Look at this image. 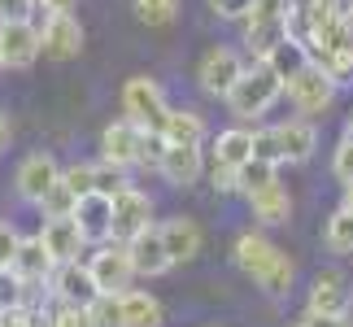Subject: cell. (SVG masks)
<instances>
[{
  "instance_id": "cell-5",
  "label": "cell",
  "mask_w": 353,
  "mask_h": 327,
  "mask_svg": "<svg viewBox=\"0 0 353 327\" xmlns=\"http://www.w3.org/2000/svg\"><path fill=\"white\" fill-rule=\"evenodd\" d=\"M336 79L323 70L319 61H310L305 70H296L288 79V101L296 105V114H327L332 101H336Z\"/></svg>"
},
{
  "instance_id": "cell-36",
  "label": "cell",
  "mask_w": 353,
  "mask_h": 327,
  "mask_svg": "<svg viewBox=\"0 0 353 327\" xmlns=\"http://www.w3.org/2000/svg\"><path fill=\"white\" fill-rule=\"evenodd\" d=\"M18 249H22V236L13 231V223H0V270H9V266H13Z\"/></svg>"
},
{
  "instance_id": "cell-17",
  "label": "cell",
  "mask_w": 353,
  "mask_h": 327,
  "mask_svg": "<svg viewBox=\"0 0 353 327\" xmlns=\"http://www.w3.org/2000/svg\"><path fill=\"white\" fill-rule=\"evenodd\" d=\"M48 293L57 297V301H65V306H92V297H97V279H92L88 266L61 262L57 270H52V279H48Z\"/></svg>"
},
{
  "instance_id": "cell-1",
  "label": "cell",
  "mask_w": 353,
  "mask_h": 327,
  "mask_svg": "<svg viewBox=\"0 0 353 327\" xmlns=\"http://www.w3.org/2000/svg\"><path fill=\"white\" fill-rule=\"evenodd\" d=\"M232 257H236V266L244 270V275L270 297V301H283V297L292 293V275H296L292 257L283 249H275L262 231H244V236H236Z\"/></svg>"
},
{
  "instance_id": "cell-45",
  "label": "cell",
  "mask_w": 353,
  "mask_h": 327,
  "mask_svg": "<svg viewBox=\"0 0 353 327\" xmlns=\"http://www.w3.org/2000/svg\"><path fill=\"white\" fill-rule=\"evenodd\" d=\"M345 210H353V184H345V201H341Z\"/></svg>"
},
{
  "instance_id": "cell-44",
  "label": "cell",
  "mask_w": 353,
  "mask_h": 327,
  "mask_svg": "<svg viewBox=\"0 0 353 327\" xmlns=\"http://www.w3.org/2000/svg\"><path fill=\"white\" fill-rule=\"evenodd\" d=\"M44 9H70V0H39Z\"/></svg>"
},
{
  "instance_id": "cell-41",
  "label": "cell",
  "mask_w": 353,
  "mask_h": 327,
  "mask_svg": "<svg viewBox=\"0 0 353 327\" xmlns=\"http://www.w3.org/2000/svg\"><path fill=\"white\" fill-rule=\"evenodd\" d=\"M253 140H257V153H262V157H275V161H279V148H275V131H253Z\"/></svg>"
},
{
  "instance_id": "cell-20",
  "label": "cell",
  "mask_w": 353,
  "mask_h": 327,
  "mask_svg": "<svg viewBox=\"0 0 353 327\" xmlns=\"http://www.w3.org/2000/svg\"><path fill=\"white\" fill-rule=\"evenodd\" d=\"M161 236H166V249L174 257V266H179V262H192V257L201 253V244H205L201 227L192 223V218H183V214L166 218V223H161Z\"/></svg>"
},
{
  "instance_id": "cell-33",
  "label": "cell",
  "mask_w": 353,
  "mask_h": 327,
  "mask_svg": "<svg viewBox=\"0 0 353 327\" xmlns=\"http://www.w3.org/2000/svg\"><path fill=\"white\" fill-rule=\"evenodd\" d=\"M61 179L74 188V197L97 192V166H65V170H61Z\"/></svg>"
},
{
  "instance_id": "cell-42",
  "label": "cell",
  "mask_w": 353,
  "mask_h": 327,
  "mask_svg": "<svg viewBox=\"0 0 353 327\" xmlns=\"http://www.w3.org/2000/svg\"><path fill=\"white\" fill-rule=\"evenodd\" d=\"M305 327H353V323H349V315H341V319H310L305 315Z\"/></svg>"
},
{
  "instance_id": "cell-32",
  "label": "cell",
  "mask_w": 353,
  "mask_h": 327,
  "mask_svg": "<svg viewBox=\"0 0 353 327\" xmlns=\"http://www.w3.org/2000/svg\"><path fill=\"white\" fill-rule=\"evenodd\" d=\"M122 188H127V170L114 166V161H105V166H97V192L105 197H118Z\"/></svg>"
},
{
  "instance_id": "cell-39",
  "label": "cell",
  "mask_w": 353,
  "mask_h": 327,
  "mask_svg": "<svg viewBox=\"0 0 353 327\" xmlns=\"http://www.w3.org/2000/svg\"><path fill=\"white\" fill-rule=\"evenodd\" d=\"M35 5H39V0H0V22H9V18H31Z\"/></svg>"
},
{
  "instance_id": "cell-29",
  "label": "cell",
  "mask_w": 353,
  "mask_h": 327,
  "mask_svg": "<svg viewBox=\"0 0 353 327\" xmlns=\"http://www.w3.org/2000/svg\"><path fill=\"white\" fill-rule=\"evenodd\" d=\"M88 315H92V327H122V293H97Z\"/></svg>"
},
{
  "instance_id": "cell-27",
  "label": "cell",
  "mask_w": 353,
  "mask_h": 327,
  "mask_svg": "<svg viewBox=\"0 0 353 327\" xmlns=\"http://www.w3.org/2000/svg\"><path fill=\"white\" fill-rule=\"evenodd\" d=\"M323 244H327V253H341V257L353 253V210L341 206L323 223Z\"/></svg>"
},
{
  "instance_id": "cell-2",
  "label": "cell",
  "mask_w": 353,
  "mask_h": 327,
  "mask_svg": "<svg viewBox=\"0 0 353 327\" xmlns=\"http://www.w3.org/2000/svg\"><path fill=\"white\" fill-rule=\"evenodd\" d=\"M283 92H288V83H283V75L275 70V66H270V61H253V66H244V75L236 79V88L227 92V109H232V118L249 122V118H262Z\"/></svg>"
},
{
  "instance_id": "cell-19",
  "label": "cell",
  "mask_w": 353,
  "mask_h": 327,
  "mask_svg": "<svg viewBox=\"0 0 353 327\" xmlns=\"http://www.w3.org/2000/svg\"><path fill=\"white\" fill-rule=\"evenodd\" d=\"M13 275H18L22 284H31V288H35V284H48L52 279V270H57V262H52V253L44 249V240H22V249H18V257H13Z\"/></svg>"
},
{
  "instance_id": "cell-22",
  "label": "cell",
  "mask_w": 353,
  "mask_h": 327,
  "mask_svg": "<svg viewBox=\"0 0 353 327\" xmlns=\"http://www.w3.org/2000/svg\"><path fill=\"white\" fill-rule=\"evenodd\" d=\"M244 39H249L253 61L270 57V48L279 39H288V13H279V18H244Z\"/></svg>"
},
{
  "instance_id": "cell-23",
  "label": "cell",
  "mask_w": 353,
  "mask_h": 327,
  "mask_svg": "<svg viewBox=\"0 0 353 327\" xmlns=\"http://www.w3.org/2000/svg\"><path fill=\"white\" fill-rule=\"evenodd\" d=\"M253 153H257V140H253V131H244V127H227V131H219V140H214V166L240 170Z\"/></svg>"
},
{
  "instance_id": "cell-40",
  "label": "cell",
  "mask_w": 353,
  "mask_h": 327,
  "mask_svg": "<svg viewBox=\"0 0 353 327\" xmlns=\"http://www.w3.org/2000/svg\"><path fill=\"white\" fill-rule=\"evenodd\" d=\"M0 327H31V306H22V310H0Z\"/></svg>"
},
{
  "instance_id": "cell-16",
  "label": "cell",
  "mask_w": 353,
  "mask_h": 327,
  "mask_svg": "<svg viewBox=\"0 0 353 327\" xmlns=\"http://www.w3.org/2000/svg\"><path fill=\"white\" fill-rule=\"evenodd\" d=\"M74 218H79V227H83L88 244H105V240H114V197H105V192H88V197H79Z\"/></svg>"
},
{
  "instance_id": "cell-37",
  "label": "cell",
  "mask_w": 353,
  "mask_h": 327,
  "mask_svg": "<svg viewBox=\"0 0 353 327\" xmlns=\"http://www.w3.org/2000/svg\"><path fill=\"white\" fill-rule=\"evenodd\" d=\"M253 5H257V0H210V9L219 13V18H227V22H240V18H249V13H253Z\"/></svg>"
},
{
  "instance_id": "cell-13",
  "label": "cell",
  "mask_w": 353,
  "mask_h": 327,
  "mask_svg": "<svg viewBox=\"0 0 353 327\" xmlns=\"http://www.w3.org/2000/svg\"><path fill=\"white\" fill-rule=\"evenodd\" d=\"M39 240H44V249L52 253V262H79V253H83V227H79L74 214H57V218H44V227H39Z\"/></svg>"
},
{
  "instance_id": "cell-28",
  "label": "cell",
  "mask_w": 353,
  "mask_h": 327,
  "mask_svg": "<svg viewBox=\"0 0 353 327\" xmlns=\"http://www.w3.org/2000/svg\"><path fill=\"white\" fill-rule=\"evenodd\" d=\"M275 170H279V161H275V157H262V153H253V157L240 166V192H244V197L262 192L266 184H275Z\"/></svg>"
},
{
  "instance_id": "cell-4",
  "label": "cell",
  "mask_w": 353,
  "mask_h": 327,
  "mask_svg": "<svg viewBox=\"0 0 353 327\" xmlns=\"http://www.w3.org/2000/svg\"><path fill=\"white\" fill-rule=\"evenodd\" d=\"M88 270L97 279V293H127L135 279V262H131V244L127 240H105L97 253L88 257Z\"/></svg>"
},
{
  "instance_id": "cell-21",
  "label": "cell",
  "mask_w": 353,
  "mask_h": 327,
  "mask_svg": "<svg viewBox=\"0 0 353 327\" xmlns=\"http://www.w3.org/2000/svg\"><path fill=\"white\" fill-rule=\"evenodd\" d=\"M249 210H253V218L262 227H283L292 218V197H288V188L275 179V184H266L262 192L249 197Z\"/></svg>"
},
{
  "instance_id": "cell-43",
  "label": "cell",
  "mask_w": 353,
  "mask_h": 327,
  "mask_svg": "<svg viewBox=\"0 0 353 327\" xmlns=\"http://www.w3.org/2000/svg\"><path fill=\"white\" fill-rule=\"evenodd\" d=\"M5 140H9V118H5V109H0V148H5Z\"/></svg>"
},
{
  "instance_id": "cell-30",
  "label": "cell",
  "mask_w": 353,
  "mask_h": 327,
  "mask_svg": "<svg viewBox=\"0 0 353 327\" xmlns=\"http://www.w3.org/2000/svg\"><path fill=\"white\" fill-rule=\"evenodd\" d=\"M179 13V0H135V18L144 26H170Z\"/></svg>"
},
{
  "instance_id": "cell-48",
  "label": "cell",
  "mask_w": 353,
  "mask_h": 327,
  "mask_svg": "<svg viewBox=\"0 0 353 327\" xmlns=\"http://www.w3.org/2000/svg\"><path fill=\"white\" fill-rule=\"evenodd\" d=\"M301 327H305V323H301Z\"/></svg>"
},
{
  "instance_id": "cell-31",
  "label": "cell",
  "mask_w": 353,
  "mask_h": 327,
  "mask_svg": "<svg viewBox=\"0 0 353 327\" xmlns=\"http://www.w3.org/2000/svg\"><path fill=\"white\" fill-rule=\"evenodd\" d=\"M74 206H79L74 188L61 179V184H57V188H52V192L44 197V206H39V210H44V218H57V214H74Z\"/></svg>"
},
{
  "instance_id": "cell-15",
  "label": "cell",
  "mask_w": 353,
  "mask_h": 327,
  "mask_svg": "<svg viewBox=\"0 0 353 327\" xmlns=\"http://www.w3.org/2000/svg\"><path fill=\"white\" fill-rule=\"evenodd\" d=\"M157 175L170 188L201 184V175H205V153H201V144H166V157H161Z\"/></svg>"
},
{
  "instance_id": "cell-46",
  "label": "cell",
  "mask_w": 353,
  "mask_h": 327,
  "mask_svg": "<svg viewBox=\"0 0 353 327\" xmlns=\"http://www.w3.org/2000/svg\"><path fill=\"white\" fill-rule=\"evenodd\" d=\"M0 70H9V61H5V48H0Z\"/></svg>"
},
{
  "instance_id": "cell-3",
  "label": "cell",
  "mask_w": 353,
  "mask_h": 327,
  "mask_svg": "<svg viewBox=\"0 0 353 327\" xmlns=\"http://www.w3.org/2000/svg\"><path fill=\"white\" fill-rule=\"evenodd\" d=\"M122 114H127L131 122H140L144 131H161V127H166L170 105H166V97H161L157 79H148V75L127 79V83H122Z\"/></svg>"
},
{
  "instance_id": "cell-10",
  "label": "cell",
  "mask_w": 353,
  "mask_h": 327,
  "mask_svg": "<svg viewBox=\"0 0 353 327\" xmlns=\"http://www.w3.org/2000/svg\"><path fill=\"white\" fill-rule=\"evenodd\" d=\"M349 284L341 270H319L314 284H310V297H305V315L310 319H341L349 315Z\"/></svg>"
},
{
  "instance_id": "cell-9",
  "label": "cell",
  "mask_w": 353,
  "mask_h": 327,
  "mask_svg": "<svg viewBox=\"0 0 353 327\" xmlns=\"http://www.w3.org/2000/svg\"><path fill=\"white\" fill-rule=\"evenodd\" d=\"M101 157L114 161V166H122V170L140 166V157H144V127L131 122V118L110 122V127L101 131Z\"/></svg>"
},
{
  "instance_id": "cell-18",
  "label": "cell",
  "mask_w": 353,
  "mask_h": 327,
  "mask_svg": "<svg viewBox=\"0 0 353 327\" xmlns=\"http://www.w3.org/2000/svg\"><path fill=\"white\" fill-rule=\"evenodd\" d=\"M275 131V148H279V161H310L314 157V148H319V131H314V122H305V118H288V122H279V127H270Z\"/></svg>"
},
{
  "instance_id": "cell-24",
  "label": "cell",
  "mask_w": 353,
  "mask_h": 327,
  "mask_svg": "<svg viewBox=\"0 0 353 327\" xmlns=\"http://www.w3.org/2000/svg\"><path fill=\"white\" fill-rule=\"evenodd\" d=\"M161 319L166 315H161V301L153 293H122V327H161Z\"/></svg>"
},
{
  "instance_id": "cell-35",
  "label": "cell",
  "mask_w": 353,
  "mask_h": 327,
  "mask_svg": "<svg viewBox=\"0 0 353 327\" xmlns=\"http://www.w3.org/2000/svg\"><path fill=\"white\" fill-rule=\"evenodd\" d=\"M332 175L341 184H353V131L336 144V157H332Z\"/></svg>"
},
{
  "instance_id": "cell-12",
  "label": "cell",
  "mask_w": 353,
  "mask_h": 327,
  "mask_svg": "<svg viewBox=\"0 0 353 327\" xmlns=\"http://www.w3.org/2000/svg\"><path fill=\"white\" fill-rule=\"evenodd\" d=\"M148 227H153V197L127 184L114 197V240H135Z\"/></svg>"
},
{
  "instance_id": "cell-6",
  "label": "cell",
  "mask_w": 353,
  "mask_h": 327,
  "mask_svg": "<svg viewBox=\"0 0 353 327\" xmlns=\"http://www.w3.org/2000/svg\"><path fill=\"white\" fill-rule=\"evenodd\" d=\"M0 48H5L9 70H26L44 52V31L31 18H9V22H0Z\"/></svg>"
},
{
  "instance_id": "cell-11",
  "label": "cell",
  "mask_w": 353,
  "mask_h": 327,
  "mask_svg": "<svg viewBox=\"0 0 353 327\" xmlns=\"http://www.w3.org/2000/svg\"><path fill=\"white\" fill-rule=\"evenodd\" d=\"M240 75H244V61L236 57L232 48H223V44H214L205 57H201V66H196V83H201V92H210V97H223V101H227V92L236 88Z\"/></svg>"
},
{
  "instance_id": "cell-7",
  "label": "cell",
  "mask_w": 353,
  "mask_h": 327,
  "mask_svg": "<svg viewBox=\"0 0 353 327\" xmlns=\"http://www.w3.org/2000/svg\"><path fill=\"white\" fill-rule=\"evenodd\" d=\"M61 184V166L52 161V153H31L18 161V175H13V188H18L22 201L31 206H44V197Z\"/></svg>"
},
{
  "instance_id": "cell-8",
  "label": "cell",
  "mask_w": 353,
  "mask_h": 327,
  "mask_svg": "<svg viewBox=\"0 0 353 327\" xmlns=\"http://www.w3.org/2000/svg\"><path fill=\"white\" fill-rule=\"evenodd\" d=\"M39 31H44V52L52 61H70L83 52V22L70 9H48Z\"/></svg>"
},
{
  "instance_id": "cell-25",
  "label": "cell",
  "mask_w": 353,
  "mask_h": 327,
  "mask_svg": "<svg viewBox=\"0 0 353 327\" xmlns=\"http://www.w3.org/2000/svg\"><path fill=\"white\" fill-rule=\"evenodd\" d=\"M262 61H270V66L283 75V83H288V79H292L296 70H305L314 57H310V44H301L296 35H288V39H279V44L270 48V57H262Z\"/></svg>"
},
{
  "instance_id": "cell-34",
  "label": "cell",
  "mask_w": 353,
  "mask_h": 327,
  "mask_svg": "<svg viewBox=\"0 0 353 327\" xmlns=\"http://www.w3.org/2000/svg\"><path fill=\"white\" fill-rule=\"evenodd\" d=\"M48 315H52V327H92L88 306H65V301H57V310H48Z\"/></svg>"
},
{
  "instance_id": "cell-26",
  "label": "cell",
  "mask_w": 353,
  "mask_h": 327,
  "mask_svg": "<svg viewBox=\"0 0 353 327\" xmlns=\"http://www.w3.org/2000/svg\"><path fill=\"white\" fill-rule=\"evenodd\" d=\"M161 135H166L170 144H205V122H201L196 109H170Z\"/></svg>"
},
{
  "instance_id": "cell-47",
  "label": "cell",
  "mask_w": 353,
  "mask_h": 327,
  "mask_svg": "<svg viewBox=\"0 0 353 327\" xmlns=\"http://www.w3.org/2000/svg\"><path fill=\"white\" fill-rule=\"evenodd\" d=\"M345 13H349V18H353V0H345Z\"/></svg>"
},
{
  "instance_id": "cell-14",
  "label": "cell",
  "mask_w": 353,
  "mask_h": 327,
  "mask_svg": "<svg viewBox=\"0 0 353 327\" xmlns=\"http://www.w3.org/2000/svg\"><path fill=\"white\" fill-rule=\"evenodd\" d=\"M131 244V262H135V275H144V279H157V275H166V270L174 266V257L166 249V236H161V223H153L148 231H140Z\"/></svg>"
},
{
  "instance_id": "cell-38",
  "label": "cell",
  "mask_w": 353,
  "mask_h": 327,
  "mask_svg": "<svg viewBox=\"0 0 353 327\" xmlns=\"http://www.w3.org/2000/svg\"><path fill=\"white\" fill-rule=\"evenodd\" d=\"M210 179L219 192H240V170H232V166H210Z\"/></svg>"
}]
</instances>
